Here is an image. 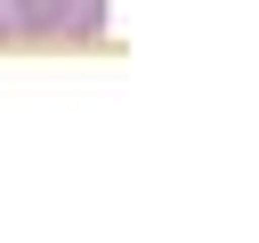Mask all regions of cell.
<instances>
[{
    "instance_id": "1",
    "label": "cell",
    "mask_w": 259,
    "mask_h": 243,
    "mask_svg": "<svg viewBox=\"0 0 259 243\" xmlns=\"http://www.w3.org/2000/svg\"><path fill=\"white\" fill-rule=\"evenodd\" d=\"M73 8L81 0H16L8 32H24V40H73Z\"/></svg>"
},
{
    "instance_id": "2",
    "label": "cell",
    "mask_w": 259,
    "mask_h": 243,
    "mask_svg": "<svg viewBox=\"0 0 259 243\" xmlns=\"http://www.w3.org/2000/svg\"><path fill=\"white\" fill-rule=\"evenodd\" d=\"M0 40H8V8H0Z\"/></svg>"
}]
</instances>
